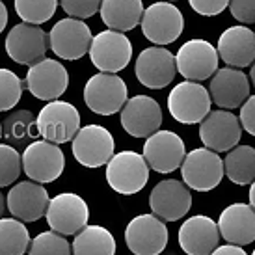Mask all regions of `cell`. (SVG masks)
<instances>
[{
	"mask_svg": "<svg viewBox=\"0 0 255 255\" xmlns=\"http://www.w3.org/2000/svg\"><path fill=\"white\" fill-rule=\"evenodd\" d=\"M128 99L125 80L118 73H97L84 86V103L93 114L114 116Z\"/></svg>",
	"mask_w": 255,
	"mask_h": 255,
	"instance_id": "cell-1",
	"label": "cell"
},
{
	"mask_svg": "<svg viewBox=\"0 0 255 255\" xmlns=\"http://www.w3.org/2000/svg\"><path fill=\"white\" fill-rule=\"evenodd\" d=\"M37 132L52 143L71 142L80 128V112L67 101H49L36 118Z\"/></svg>",
	"mask_w": 255,
	"mask_h": 255,
	"instance_id": "cell-2",
	"label": "cell"
},
{
	"mask_svg": "<svg viewBox=\"0 0 255 255\" xmlns=\"http://www.w3.org/2000/svg\"><path fill=\"white\" fill-rule=\"evenodd\" d=\"M107 181L121 196H132L143 190L149 181V166L143 155L136 151H121L108 160Z\"/></svg>",
	"mask_w": 255,
	"mask_h": 255,
	"instance_id": "cell-3",
	"label": "cell"
},
{
	"mask_svg": "<svg viewBox=\"0 0 255 255\" xmlns=\"http://www.w3.org/2000/svg\"><path fill=\"white\" fill-rule=\"evenodd\" d=\"M183 183L196 192L214 190L224 179V160L216 151L207 147L192 149L181 164Z\"/></svg>",
	"mask_w": 255,
	"mask_h": 255,
	"instance_id": "cell-4",
	"label": "cell"
},
{
	"mask_svg": "<svg viewBox=\"0 0 255 255\" xmlns=\"http://www.w3.org/2000/svg\"><path fill=\"white\" fill-rule=\"evenodd\" d=\"M140 26L147 41L164 47V45L177 41V37L183 34L184 17L175 4L158 0L155 4H151L147 9H143Z\"/></svg>",
	"mask_w": 255,
	"mask_h": 255,
	"instance_id": "cell-5",
	"label": "cell"
},
{
	"mask_svg": "<svg viewBox=\"0 0 255 255\" xmlns=\"http://www.w3.org/2000/svg\"><path fill=\"white\" fill-rule=\"evenodd\" d=\"M211 95L205 86L192 80L179 82L168 95V110L171 118L183 125L201 123L211 112Z\"/></svg>",
	"mask_w": 255,
	"mask_h": 255,
	"instance_id": "cell-6",
	"label": "cell"
},
{
	"mask_svg": "<svg viewBox=\"0 0 255 255\" xmlns=\"http://www.w3.org/2000/svg\"><path fill=\"white\" fill-rule=\"evenodd\" d=\"M21 162L22 171L28 175L30 181L45 184L56 181L64 173L65 156L64 151L58 147V143L34 140L24 147Z\"/></svg>",
	"mask_w": 255,
	"mask_h": 255,
	"instance_id": "cell-7",
	"label": "cell"
},
{
	"mask_svg": "<svg viewBox=\"0 0 255 255\" xmlns=\"http://www.w3.org/2000/svg\"><path fill=\"white\" fill-rule=\"evenodd\" d=\"M88 52L101 73H120L130 64L132 43L123 32L108 28L93 36Z\"/></svg>",
	"mask_w": 255,
	"mask_h": 255,
	"instance_id": "cell-8",
	"label": "cell"
},
{
	"mask_svg": "<svg viewBox=\"0 0 255 255\" xmlns=\"http://www.w3.org/2000/svg\"><path fill=\"white\" fill-rule=\"evenodd\" d=\"M168 227L153 213L134 216L125 227L127 248L134 255H160L168 246Z\"/></svg>",
	"mask_w": 255,
	"mask_h": 255,
	"instance_id": "cell-9",
	"label": "cell"
},
{
	"mask_svg": "<svg viewBox=\"0 0 255 255\" xmlns=\"http://www.w3.org/2000/svg\"><path fill=\"white\" fill-rule=\"evenodd\" d=\"M71 142L73 156L84 168H101L114 156V136L103 125L80 127Z\"/></svg>",
	"mask_w": 255,
	"mask_h": 255,
	"instance_id": "cell-10",
	"label": "cell"
},
{
	"mask_svg": "<svg viewBox=\"0 0 255 255\" xmlns=\"http://www.w3.org/2000/svg\"><path fill=\"white\" fill-rule=\"evenodd\" d=\"M47 224L52 231L64 235H77L82 227L88 226L90 220V207L73 192H62L54 198H50L47 213H45Z\"/></svg>",
	"mask_w": 255,
	"mask_h": 255,
	"instance_id": "cell-11",
	"label": "cell"
},
{
	"mask_svg": "<svg viewBox=\"0 0 255 255\" xmlns=\"http://www.w3.org/2000/svg\"><path fill=\"white\" fill-rule=\"evenodd\" d=\"M218 50L207 39H188L181 45L175 56L179 75L192 82H201L213 77L218 71Z\"/></svg>",
	"mask_w": 255,
	"mask_h": 255,
	"instance_id": "cell-12",
	"label": "cell"
},
{
	"mask_svg": "<svg viewBox=\"0 0 255 255\" xmlns=\"http://www.w3.org/2000/svg\"><path fill=\"white\" fill-rule=\"evenodd\" d=\"M134 73L142 86L149 90H162L170 86L177 75L175 56L166 47H147L136 58Z\"/></svg>",
	"mask_w": 255,
	"mask_h": 255,
	"instance_id": "cell-13",
	"label": "cell"
},
{
	"mask_svg": "<svg viewBox=\"0 0 255 255\" xmlns=\"http://www.w3.org/2000/svg\"><path fill=\"white\" fill-rule=\"evenodd\" d=\"M4 47L13 62L21 65H34L47 54L49 34L39 28V24L21 22L7 32Z\"/></svg>",
	"mask_w": 255,
	"mask_h": 255,
	"instance_id": "cell-14",
	"label": "cell"
},
{
	"mask_svg": "<svg viewBox=\"0 0 255 255\" xmlns=\"http://www.w3.org/2000/svg\"><path fill=\"white\" fill-rule=\"evenodd\" d=\"M143 158L151 170L156 173H171L181 168L186 147L183 138L173 130H156L143 143Z\"/></svg>",
	"mask_w": 255,
	"mask_h": 255,
	"instance_id": "cell-15",
	"label": "cell"
},
{
	"mask_svg": "<svg viewBox=\"0 0 255 255\" xmlns=\"http://www.w3.org/2000/svg\"><path fill=\"white\" fill-rule=\"evenodd\" d=\"M24 86L36 99L56 101L64 95L69 86V73L58 60L43 58L28 67Z\"/></svg>",
	"mask_w": 255,
	"mask_h": 255,
	"instance_id": "cell-16",
	"label": "cell"
},
{
	"mask_svg": "<svg viewBox=\"0 0 255 255\" xmlns=\"http://www.w3.org/2000/svg\"><path fill=\"white\" fill-rule=\"evenodd\" d=\"M92 30L82 19H62L49 32L50 50L62 60H80L92 45Z\"/></svg>",
	"mask_w": 255,
	"mask_h": 255,
	"instance_id": "cell-17",
	"label": "cell"
},
{
	"mask_svg": "<svg viewBox=\"0 0 255 255\" xmlns=\"http://www.w3.org/2000/svg\"><path fill=\"white\" fill-rule=\"evenodd\" d=\"M242 136L239 118L229 110H211L199 123V138L207 149L226 153L237 147Z\"/></svg>",
	"mask_w": 255,
	"mask_h": 255,
	"instance_id": "cell-18",
	"label": "cell"
},
{
	"mask_svg": "<svg viewBox=\"0 0 255 255\" xmlns=\"http://www.w3.org/2000/svg\"><path fill=\"white\" fill-rule=\"evenodd\" d=\"M149 207L151 213L162 222H177L190 211V188L177 179L160 181L149 194Z\"/></svg>",
	"mask_w": 255,
	"mask_h": 255,
	"instance_id": "cell-19",
	"label": "cell"
},
{
	"mask_svg": "<svg viewBox=\"0 0 255 255\" xmlns=\"http://www.w3.org/2000/svg\"><path fill=\"white\" fill-rule=\"evenodd\" d=\"M162 125V108L149 95H134L121 108V127L132 138H147Z\"/></svg>",
	"mask_w": 255,
	"mask_h": 255,
	"instance_id": "cell-20",
	"label": "cell"
},
{
	"mask_svg": "<svg viewBox=\"0 0 255 255\" xmlns=\"http://www.w3.org/2000/svg\"><path fill=\"white\" fill-rule=\"evenodd\" d=\"M49 201V192L41 183L21 181L7 192L6 207L13 218L21 222H37L47 213Z\"/></svg>",
	"mask_w": 255,
	"mask_h": 255,
	"instance_id": "cell-21",
	"label": "cell"
},
{
	"mask_svg": "<svg viewBox=\"0 0 255 255\" xmlns=\"http://www.w3.org/2000/svg\"><path fill=\"white\" fill-rule=\"evenodd\" d=\"M177 241L186 255H211L220 246L218 224L211 216H190L179 227Z\"/></svg>",
	"mask_w": 255,
	"mask_h": 255,
	"instance_id": "cell-22",
	"label": "cell"
},
{
	"mask_svg": "<svg viewBox=\"0 0 255 255\" xmlns=\"http://www.w3.org/2000/svg\"><path fill=\"white\" fill-rule=\"evenodd\" d=\"M209 95L222 110L241 108L250 97V78L235 67H222L214 73L209 86Z\"/></svg>",
	"mask_w": 255,
	"mask_h": 255,
	"instance_id": "cell-23",
	"label": "cell"
},
{
	"mask_svg": "<svg viewBox=\"0 0 255 255\" xmlns=\"http://www.w3.org/2000/svg\"><path fill=\"white\" fill-rule=\"evenodd\" d=\"M216 50L229 67H248L255 62V32L242 24L229 26L220 34Z\"/></svg>",
	"mask_w": 255,
	"mask_h": 255,
	"instance_id": "cell-24",
	"label": "cell"
},
{
	"mask_svg": "<svg viewBox=\"0 0 255 255\" xmlns=\"http://www.w3.org/2000/svg\"><path fill=\"white\" fill-rule=\"evenodd\" d=\"M220 237L235 246H246L255 241V209L248 203L226 207L218 218Z\"/></svg>",
	"mask_w": 255,
	"mask_h": 255,
	"instance_id": "cell-25",
	"label": "cell"
},
{
	"mask_svg": "<svg viewBox=\"0 0 255 255\" xmlns=\"http://www.w3.org/2000/svg\"><path fill=\"white\" fill-rule=\"evenodd\" d=\"M99 13L108 28L125 34L140 24L143 4L142 0H101Z\"/></svg>",
	"mask_w": 255,
	"mask_h": 255,
	"instance_id": "cell-26",
	"label": "cell"
},
{
	"mask_svg": "<svg viewBox=\"0 0 255 255\" xmlns=\"http://www.w3.org/2000/svg\"><path fill=\"white\" fill-rule=\"evenodd\" d=\"M37 136L36 116L30 110H13L2 121V138L11 147H26Z\"/></svg>",
	"mask_w": 255,
	"mask_h": 255,
	"instance_id": "cell-27",
	"label": "cell"
},
{
	"mask_svg": "<svg viewBox=\"0 0 255 255\" xmlns=\"http://www.w3.org/2000/svg\"><path fill=\"white\" fill-rule=\"evenodd\" d=\"M73 255H116V239L103 226L82 227L73 241Z\"/></svg>",
	"mask_w": 255,
	"mask_h": 255,
	"instance_id": "cell-28",
	"label": "cell"
},
{
	"mask_svg": "<svg viewBox=\"0 0 255 255\" xmlns=\"http://www.w3.org/2000/svg\"><path fill=\"white\" fill-rule=\"evenodd\" d=\"M224 173L231 183L246 186L255 181V149L252 145H237L227 151Z\"/></svg>",
	"mask_w": 255,
	"mask_h": 255,
	"instance_id": "cell-29",
	"label": "cell"
},
{
	"mask_svg": "<svg viewBox=\"0 0 255 255\" xmlns=\"http://www.w3.org/2000/svg\"><path fill=\"white\" fill-rule=\"evenodd\" d=\"M30 233L24 222L0 218V255H24L30 246Z\"/></svg>",
	"mask_w": 255,
	"mask_h": 255,
	"instance_id": "cell-30",
	"label": "cell"
},
{
	"mask_svg": "<svg viewBox=\"0 0 255 255\" xmlns=\"http://www.w3.org/2000/svg\"><path fill=\"white\" fill-rule=\"evenodd\" d=\"M58 0H15V11L22 22L43 24L56 13Z\"/></svg>",
	"mask_w": 255,
	"mask_h": 255,
	"instance_id": "cell-31",
	"label": "cell"
},
{
	"mask_svg": "<svg viewBox=\"0 0 255 255\" xmlns=\"http://www.w3.org/2000/svg\"><path fill=\"white\" fill-rule=\"evenodd\" d=\"M71 244L67 242L64 235L56 233V231H43L30 241L28 255H71Z\"/></svg>",
	"mask_w": 255,
	"mask_h": 255,
	"instance_id": "cell-32",
	"label": "cell"
},
{
	"mask_svg": "<svg viewBox=\"0 0 255 255\" xmlns=\"http://www.w3.org/2000/svg\"><path fill=\"white\" fill-rule=\"evenodd\" d=\"M24 82L13 71L0 67V112H7L17 107L22 97Z\"/></svg>",
	"mask_w": 255,
	"mask_h": 255,
	"instance_id": "cell-33",
	"label": "cell"
},
{
	"mask_svg": "<svg viewBox=\"0 0 255 255\" xmlns=\"http://www.w3.org/2000/svg\"><path fill=\"white\" fill-rule=\"evenodd\" d=\"M22 170L19 151L7 143H0V188L15 183Z\"/></svg>",
	"mask_w": 255,
	"mask_h": 255,
	"instance_id": "cell-34",
	"label": "cell"
},
{
	"mask_svg": "<svg viewBox=\"0 0 255 255\" xmlns=\"http://www.w3.org/2000/svg\"><path fill=\"white\" fill-rule=\"evenodd\" d=\"M60 6L73 19H90L99 11L101 0H60Z\"/></svg>",
	"mask_w": 255,
	"mask_h": 255,
	"instance_id": "cell-35",
	"label": "cell"
},
{
	"mask_svg": "<svg viewBox=\"0 0 255 255\" xmlns=\"http://www.w3.org/2000/svg\"><path fill=\"white\" fill-rule=\"evenodd\" d=\"M229 11L242 24H255V0H229Z\"/></svg>",
	"mask_w": 255,
	"mask_h": 255,
	"instance_id": "cell-36",
	"label": "cell"
},
{
	"mask_svg": "<svg viewBox=\"0 0 255 255\" xmlns=\"http://www.w3.org/2000/svg\"><path fill=\"white\" fill-rule=\"evenodd\" d=\"M188 4L196 13L203 17H214L229 6V0H188Z\"/></svg>",
	"mask_w": 255,
	"mask_h": 255,
	"instance_id": "cell-37",
	"label": "cell"
},
{
	"mask_svg": "<svg viewBox=\"0 0 255 255\" xmlns=\"http://www.w3.org/2000/svg\"><path fill=\"white\" fill-rule=\"evenodd\" d=\"M242 128L255 136V95H250L241 107V116H239Z\"/></svg>",
	"mask_w": 255,
	"mask_h": 255,
	"instance_id": "cell-38",
	"label": "cell"
},
{
	"mask_svg": "<svg viewBox=\"0 0 255 255\" xmlns=\"http://www.w3.org/2000/svg\"><path fill=\"white\" fill-rule=\"evenodd\" d=\"M211 255H248L244 252L242 246H235V244H224V246H218Z\"/></svg>",
	"mask_w": 255,
	"mask_h": 255,
	"instance_id": "cell-39",
	"label": "cell"
},
{
	"mask_svg": "<svg viewBox=\"0 0 255 255\" xmlns=\"http://www.w3.org/2000/svg\"><path fill=\"white\" fill-rule=\"evenodd\" d=\"M6 24H7V7H6V4L0 0V34L4 32Z\"/></svg>",
	"mask_w": 255,
	"mask_h": 255,
	"instance_id": "cell-40",
	"label": "cell"
},
{
	"mask_svg": "<svg viewBox=\"0 0 255 255\" xmlns=\"http://www.w3.org/2000/svg\"><path fill=\"white\" fill-rule=\"evenodd\" d=\"M4 213H6V196L0 192V218L4 216Z\"/></svg>",
	"mask_w": 255,
	"mask_h": 255,
	"instance_id": "cell-41",
	"label": "cell"
},
{
	"mask_svg": "<svg viewBox=\"0 0 255 255\" xmlns=\"http://www.w3.org/2000/svg\"><path fill=\"white\" fill-rule=\"evenodd\" d=\"M250 205L255 209V181L250 184Z\"/></svg>",
	"mask_w": 255,
	"mask_h": 255,
	"instance_id": "cell-42",
	"label": "cell"
},
{
	"mask_svg": "<svg viewBox=\"0 0 255 255\" xmlns=\"http://www.w3.org/2000/svg\"><path fill=\"white\" fill-rule=\"evenodd\" d=\"M250 78H252V84L255 88V62L252 64V71H250Z\"/></svg>",
	"mask_w": 255,
	"mask_h": 255,
	"instance_id": "cell-43",
	"label": "cell"
},
{
	"mask_svg": "<svg viewBox=\"0 0 255 255\" xmlns=\"http://www.w3.org/2000/svg\"><path fill=\"white\" fill-rule=\"evenodd\" d=\"M162 2H171L173 4V2H179V0H162Z\"/></svg>",
	"mask_w": 255,
	"mask_h": 255,
	"instance_id": "cell-44",
	"label": "cell"
},
{
	"mask_svg": "<svg viewBox=\"0 0 255 255\" xmlns=\"http://www.w3.org/2000/svg\"><path fill=\"white\" fill-rule=\"evenodd\" d=\"M0 136H2V121H0Z\"/></svg>",
	"mask_w": 255,
	"mask_h": 255,
	"instance_id": "cell-45",
	"label": "cell"
},
{
	"mask_svg": "<svg viewBox=\"0 0 255 255\" xmlns=\"http://www.w3.org/2000/svg\"><path fill=\"white\" fill-rule=\"evenodd\" d=\"M252 255H255V250H254V252H252Z\"/></svg>",
	"mask_w": 255,
	"mask_h": 255,
	"instance_id": "cell-46",
	"label": "cell"
}]
</instances>
